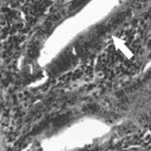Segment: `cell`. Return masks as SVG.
Here are the masks:
<instances>
[{
  "label": "cell",
  "mask_w": 151,
  "mask_h": 151,
  "mask_svg": "<svg viewBox=\"0 0 151 151\" xmlns=\"http://www.w3.org/2000/svg\"><path fill=\"white\" fill-rule=\"evenodd\" d=\"M5 1H9V2H22V1H25V0H5Z\"/></svg>",
  "instance_id": "obj_1"
}]
</instances>
